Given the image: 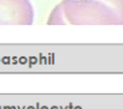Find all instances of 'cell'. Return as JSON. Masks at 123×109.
<instances>
[{"instance_id": "cell-1", "label": "cell", "mask_w": 123, "mask_h": 109, "mask_svg": "<svg viewBox=\"0 0 123 109\" xmlns=\"http://www.w3.org/2000/svg\"><path fill=\"white\" fill-rule=\"evenodd\" d=\"M123 73V44L0 43V74Z\"/></svg>"}, {"instance_id": "cell-2", "label": "cell", "mask_w": 123, "mask_h": 109, "mask_svg": "<svg viewBox=\"0 0 123 109\" xmlns=\"http://www.w3.org/2000/svg\"><path fill=\"white\" fill-rule=\"evenodd\" d=\"M0 109H123V95L0 93Z\"/></svg>"}, {"instance_id": "cell-3", "label": "cell", "mask_w": 123, "mask_h": 109, "mask_svg": "<svg viewBox=\"0 0 123 109\" xmlns=\"http://www.w3.org/2000/svg\"><path fill=\"white\" fill-rule=\"evenodd\" d=\"M48 25H123V0H62Z\"/></svg>"}, {"instance_id": "cell-4", "label": "cell", "mask_w": 123, "mask_h": 109, "mask_svg": "<svg viewBox=\"0 0 123 109\" xmlns=\"http://www.w3.org/2000/svg\"><path fill=\"white\" fill-rule=\"evenodd\" d=\"M34 22L30 0H0V25H31Z\"/></svg>"}]
</instances>
